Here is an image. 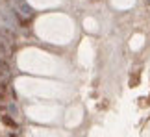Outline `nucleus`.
I'll use <instances>...</instances> for the list:
<instances>
[{"mask_svg":"<svg viewBox=\"0 0 150 137\" xmlns=\"http://www.w3.org/2000/svg\"><path fill=\"white\" fill-rule=\"evenodd\" d=\"M0 54L2 56H9V50H7V43L4 39H0Z\"/></svg>","mask_w":150,"mask_h":137,"instance_id":"obj_3","label":"nucleus"},{"mask_svg":"<svg viewBox=\"0 0 150 137\" xmlns=\"http://www.w3.org/2000/svg\"><path fill=\"white\" fill-rule=\"evenodd\" d=\"M147 4H150V0H147Z\"/></svg>","mask_w":150,"mask_h":137,"instance_id":"obj_7","label":"nucleus"},{"mask_svg":"<svg viewBox=\"0 0 150 137\" xmlns=\"http://www.w3.org/2000/svg\"><path fill=\"white\" fill-rule=\"evenodd\" d=\"M0 33H2L4 41H6L7 45H15V41H17V35H15V32H11L9 28H2V30H0Z\"/></svg>","mask_w":150,"mask_h":137,"instance_id":"obj_1","label":"nucleus"},{"mask_svg":"<svg viewBox=\"0 0 150 137\" xmlns=\"http://www.w3.org/2000/svg\"><path fill=\"white\" fill-rule=\"evenodd\" d=\"M4 74H6V72H4V70L0 69V80H2V78H4Z\"/></svg>","mask_w":150,"mask_h":137,"instance_id":"obj_6","label":"nucleus"},{"mask_svg":"<svg viewBox=\"0 0 150 137\" xmlns=\"http://www.w3.org/2000/svg\"><path fill=\"white\" fill-rule=\"evenodd\" d=\"M2 122L6 124V126H9V128H17V122H15L11 117H7V115H2Z\"/></svg>","mask_w":150,"mask_h":137,"instance_id":"obj_2","label":"nucleus"},{"mask_svg":"<svg viewBox=\"0 0 150 137\" xmlns=\"http://www.w3.org/2000/svg\"><path fill=\"white\" fill-rule=\"evenodd\" d=\"M0 91H7V82L4 80V78L0 80Z\"/></svg>","mask_w":150,"mask_h":137,"instance_id":"obj_5","label":"nucleus"},{"mask_svg":"<svg viewBox=\"0 0 150 137\" xmlns=\"http://www.w3.org/2000/svg\"><path fill=\"white\" fill-rule=\"evenodd\" d=\"M0 69H2L4 72H9V63H7L6 59H0Z\"/></svg>","mask_w":150,"mask_h":137,"instance_id":"obj_4","label":"nucleus"}]
</instances>
